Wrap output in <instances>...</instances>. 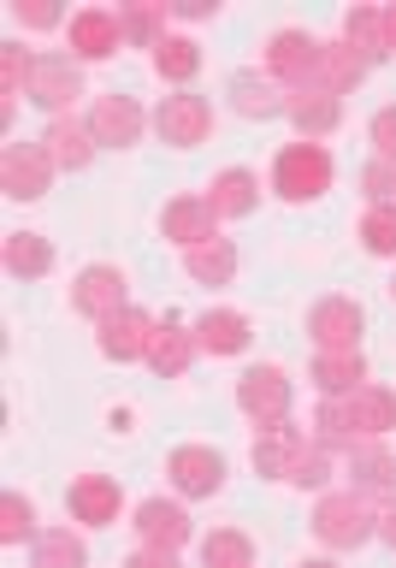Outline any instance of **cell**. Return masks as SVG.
Listing matches in <instances>:
<instances>
[{"label": "cell", "instance_id": "f35d334b", "mask_svg": "<svg viewBox=\"0 0 396 568\" xmlns=\"http://www.w3.org/2000/svg\"><path fill=\"white\" fill-rule=\"evenodd\" d=\"M12 18L24 30H60V24H71L65 7H53V0H12Z\"/></svg>", "mask_w": 396, "mask_h": 568}, {"label": "cell", "instance_id": "4dcf8cb0", "mask_svg": "<svg viewBox=\"0 0 396 568\" xmlns=\"http://www.w3.org/2000/svg\"><path fill=\"white\" fill-rule=\"evenodd\" d=\"M166 12L160 0H131V7H119V24H124V48H160L166 42Z\"/></svg>", "mask_w": 396, "mask_h": 568}, {"label": "cell", "instance_id": "4316f807", "mask_svg": "<svg viewBox=\"0 0 396 568\" xmlns=\"http://www.w3.org/2000/svg\"><path fill=\"white\" fill-rule=\"evenodd\" d=\"M0 261H7V273L12 278H48L53 273V243L42 237V231H7V248H0Z\"/></svg>", "mask_w": 396, "mask_h": 568}, {"label": "cell", "instance_id": "44dd1931", "mask_svg": "<svg viewBox=\"0 0 396 568\" xmlns=\"http://www.w3.org/2000/svg\"><path fill=\"white\" fill-rule=\"evenodd\" d=\"M308 379L319 397H349V390L367 385V355L362 349H314Z\"/></svg>", "mask_w": 396, "mask_h": 568}, {"label": "cell", "instance_id": "f546056e", "mask_svg": "<svg viewBox=\"0 0 396 568\" xmlns=\"http://www.w3.org/2000/svg\"><path fill=\"white\" fill-rule=\"evenodd\" d=\"M184 273H190L195 284H231V278H237V243H231V237H213V243L184 248Z\"/></svg>", "mask_w": 396, "mask_h": 568}, {"label": "cell", "instance_id": "f1b7e54d", "mask_svg": "<svg viewBox=\"0 0 396 568\" xmlns=\"http://www.w3.org/2000/svg\"><path fill=\"white\" fill-rule=\"evenodd\" d=\"M195 71H202V42H195V36H166V42L154 48V78L160 83L190 89Z\"/></svg>", "mask_w": 396, "mask_h": 568}, {"label": "cell", "instance_id": "4fadbf2b", "mask_svg": "<svg viewBox=\"0 0 396 568\" xmlns=\"http://www.w3.org/2000/svg\"><path fill=\"white\" fill-rule=\"evenodd\" d=\"M131 527H136V545H154V550H184L195 539V521L184 504H166V497H142L131 509Z\"/></svg>", "mask_w": 396, "mask_h": 568}, {"label": "cell", "instance_id": "d4e9b609", "mask_svg": "<svg viewBox=\"0 0 396 568\" xmlns=\"http://www.w3.org/2000/svg\"><path fill=\"white\" fill-rule=\"evenodd\" d=\"M248 337H255V326H248V314H237V308H207L202 320H195V344H202V355H243Z\"/></svg>", "mask_w": 396, "mask_h": 568}, {"label": "cell", "instance_id": "83f0119b", "mask_svg": "<svg viewBox=\"0 0 396 568\" xmlns=\"http://www.w3.org/2000/svg\"><path fill=\"white\" fill-rule=\"evenodd\" d=\"M367 71H373V65H367L362 53H355V48L344 42V36H337V42H326V53H319V78H314V83H319V89H332V95L344 101L349 89L367 78Z\"/></svg>", "mask_w": 396, "mask_h": 568}, {"label": "cell", "instance_id": "60d3db41", "mask_svg": "<svg viewBox=\"0 0 396 568\" xmlns=\"http://www.w3.org/2000/svg\"><path fill=\"white\" fill-rule=\"evenodd\" d=\"M367 136H373V160H390V166H396V101L373 113Z\"/></svg>", "mask_w": 396, "mask_h": 568}, {"label": "cell", "instance_id": "b9f144b4", "mask_svg": "<svg viewBox=\"0 0 396 568\" xmlns=\"http://www.w3.org/2000/svg\"><path fill=\"white\" fill-rule=\"evenodd\" d=\"M124 568H184V562H177V550H154V545H136L131 557H124Z\"/></svg>", "mask_w": 396, "mask_h": 568}, {"label": "cell", "instance_id": "5bb4252c", "mask_svg": "<svg viewBox=\"0 0 396 568\" xmlns=\"http://www.w3.org/2000/svg\"><path fill=\"white\" fill-rule=\"evenodd\" d=\"M65 509H71L78 527H113L124 515V486L113 474H78L71 491H65Z\"/></svg>", "mask_w": 396, "mask_h": 568}, {"label": "cell", "instance_id": "d6a6232c", "mask_svg": "<svg viewBox=\"0 0 396 568\" xmlns=\"http://www.w3.org/2000/svg\"><path fill=\"white\" fill-rule=\"evenodd\" d=\"M202 568H255V539L243 527H213L202 539Z\"/></svg>", "mask_w": 396, "mask_h": 568}, {"label": "cell", "instance_id": "6da1fadb", "mask_svg": "<svg viewBox=\"0 0 396 568\" xmlns=\"http://www.w3.org/2000/svg\"><path fill=\"white\" fill-rule=\"evenodd\" d=\"M308 527L326 550H362V545L379 539V509H373L362 491H319Z\"/></svg>", "mask_w": 396, "mask_h": 568}, {"label": "cell", "instance_id": "cb8c5ba5", "mask_svg": "<svg viewBox=\"0 0 396 568\" xmlns=\"http://www.w3.org/2000/svg\"><path fill=\"white\" fill-rule=\"evenodd\" d=\"M225 95L243 119H284V89L266 78V71H231Z\"/></svg>", "mask_w": 396, "mask_h": 568}, {"label": "cell", "instance_id": "5b68a950", "mask_svg": "<svg viewBox=\"0 0 396 568\" xmlns=\"http://www.w3.org/2000/svg\"><path fill=\"white\" fill-rule=\"evenodd\" d=\"M225 456L213 450V444H177V450L166 456V479L172 491L184 497V504H202V497H220L225 491Z\"/></svg>", "mask_w": 396, "mask_h": 568}, {"label": "cell", "instance_id": "7c38bea8", "mask_svg": "<svg viewBox=\"0 0 396 568\" xmlns=\"http://www.w3.org/2000/svg\"><path fill=\"white\" fill-rule=\"evenodd\" d=\"M65 48H71V60L89 65V60H113V53L124 48V24H119V12H106V7H83V12H71V24H65Z\"/></svg>", "mask_w": 396, "mask_h": 568}, {"label": "cell", "instance_id": "8992f818", "mask_svg": "<svg viewBox=\"0 0 396 568\" xmlns=\"http://www.w3.org/2000/svg\"><path fill=\"white\" fill-rule=\"evenodd\" d=\"M319 53H326V42L308 30H278L273 42H266L261 53V65H266V78H273L278 89H308L319 78Z\"/></svg>", "mask_w": 396, "mask_h": 568}, {"label": "cell", "instance_id": "603a6c76", "mask_svg": "<svg viewBox=\"0 0 396 568\" xmlns=\"http://www.w3.org/2000/svg\"><path fill=\"white\" fill-rule=\"evenodd\" d=\"M195 355H202V344H195V326L160 320V326H154V344H149V367L160 373V379H184V373L195 367Z\"/></svg>", "mask_w": 396, "mask_h": 568}, {"label": "cell", "instance_id": "1f68e13d", "mask_svg": "<svg viewBox=\"0 0 396 568\" xmlns=\"http://www.w3.org/2000/svg\"><path fill=\"white\" fill-rule=\"evenodd\" d=\"M344 42L362 53L367 65L390 60V53H385V12H379V7H349V12H344Z\"/></svg>", "mask_w": 396, "mask_h": 568}, {"label": "cell", "instance_id": "2e32d148", "mask_svg": "<svg viewBox=\"0 0 396 568\" xmlns=\"http://www.w3.org/2000/svg\"><path fill=\"white\" fill-rule=\"evenodd\" d=\"M284 119L296 124L302 142H319V136H332L337 124H344V101H337L332 89H319V83H308V89H284Z\"/></svg>", "mask_w": 396, "mask_h": 568}, {"label": "cell", "instance_id": "7bdbcfd3", "mask_svg": "<svg viewBox=\"0 0 396 568\" xmlns=\"http://www.w3.org/2000/svg\"><path fill=\"white\" fill-rule=\"evenodd\" d=\"M379 545L396 550V497H390V504H379Z\"/></svg>", "mask_w": 396, "mask_h": 568}, {"label": "cell", "instance_id": "3957f363", "mask_svg": "<svg viewBox=\"0 0 396 568\" xmlns=\"http://www.w3.org/2000/svg\"><path fill=\"white\" fill-rule=\"evenodd\" d=\"M291 403H296V379L284 367L273 362H261V367H243V379H237V408L255 426H273V420H291Z\"/></svg>", "mask_w": 396, "mask_h": 568}, {"label": "cell", "instance_id": "52a82bcc", "mask_svg": "<svg viewBox=\"0 0 396 568\" xmlns=\"http://www.w3.org/2000/svg\"><path fill=\"white\" fill-rule=\"evenodd\" d=\"M53 178H60V166L48 160L42 142H7V149H0V190H7L12 202H42L53 190Z\"/></svg>", "mask_w": 396, "mask_h": 568}, {"label": "cell", "instance_id": "e575fe53", "mask_svg": "<svg viewBox=\"0 0 396 568\" xmlns=\"http://www.w3.org/2000/svg\"><path fill=\"white\" fill-rule=\"evenodd\" d=\"M24 539H42V527H35V504L24 491H0V545H24Z\"/></svg>", "mask_w": 396, "mask_h": 568}, {"label": "cell", "instance_id": "7a4b0ae2", "mask_svg": "<svg viewBox=\"0 0 396 568\" xmlns=\"http://www.w3.org/2000/svg\"><path fill=\"white\" fill-rule=\"evenodd\" d=\"M332 154H326V142H284V149L273 154V195L278 202H291V207H302V202H319V195L332 190Z\"/></svg>", "mask_w": 396, "mask_h": 568}, {"label": "cell", "instance_id": "484cf974", "mask_svg": "<svg viewBox=\"0 0 396 568\" xmlns=\"http://www.w3.org/2000/svg\"><path fill=\"white\" fill-rule=\"evenodd\" d=\"M207 202L220 220H248V213L261 207V178L248 172V166H225L220 178L207 184Z\"/></svg>", "mask_w": 396, "mask_h": 568}, {"label": "cell", "instance_id": "836d02e7", "mask_svg": "<svg viewBox=\"0 0 396 568\" xmlns=\"http://www.w3.org/2000/svg\"><path fill=\"white\" fill-rule=\"evenodd\" d=\"M35 568H89V545L71 527H42V539H35Z\"/></svg>", "mask_w": 396, "mask_h": 568}, {"label": "cell", "instance_id": "f6af8a7d", "mask_svg": "<svg viewBox=\"0 0 396 568\" xmlns=\"http://www.w3.org/2000/svg\"><path fill=\"white\" fill-rule=\"evenodd\" d=\"M177 18H213V7H207V0H190V7H172Z\"/></svg>", "mask_w": 396, "mask_h": 568}, {"label": "cell", "instance_id": "ac0fdd59", "mask_svg": "<svg viewBox=\"0 0 396 568\" xmlns=\"http://www.w3.org/2000/svg\"><path fill=\"white\" fill-rule=\"evenodd\" d=\"M349 491H362L367 504L379 497V504H390L396 497V450L385 438H367L349 450Z\"/></svg>", "mask_w": 396, "mask_h": 568}, {"label": "cell", "instance_id": "277c9868", "mask_svg": "<svg viewBox=\"0 0 396 568\" xmlns=\"http://www.w3.org/2000/svg\"><path fill=\"white\" fill-rule=\"evenodd\" d=\"M154 136L166 142V149H202V142L213 136V101H207V95H190V89L160 95V106H154Z\"/></svg>", "mask_w": 396, "mask_h": 568}, {"label": "cell", "instance_id": "d590c367", "mask_svg": "<svg viewBox=\"0 0 396 568\" xmlns=\"http://www.w3.org/2000/svg\"><path fill=\"white\" fill-rule=\"evenodd\" d=\"M355 237H362V248H367L373 261H396V202L367 207V213H362V231H355Z\"/></svg>", "mask_w": 396, "mask_h": 568}, {"label": "cell", "instance_id": "ffe728a7", "mask_svg": "<svg viewBox=\"0 0 396 568\" xmlns=\"http://www.w3.org/2000/svg\"><path fill=\"white\" fill-rule=\"evenodd\" d=\"M42 149H48V160H53L60 172H83L89 160L101 154V142H95V131H89V119L65 113V119H48V131H42Z\"/></svg>", "mask_w": 396, "mask_h": 568}, {"label": "cell", "instance_id": "ee69618b", "mask_svg": "<svg viewBox=\"0 0 396 568\" xmlns=\"http://www.w3.org/2000/svg\"><path fill=\"white\" fill-rule=\"evenodd\" d=\"M385 12V53H396V7H379Z\"/></svg>", "mask_w": 396, "mask_h": 568}, {"label": "cell", "instance_id": "7402d4cb", "mask_svg": "<svg viewBox=\"0 0 396 568\" xmlns=\"http://www.w3.org/2000/svg\"><path fill=\"white\" fill-rule=\"evenodd\" d=\"M344 408H349V426H355V438H385V433H396V390L390 385H362V390H349L344 397Z\"/></svg>", "mask_w": 396, "mask_h": 568}, {"label": "cell", "instance_id": "8fae6325", "mask_svg": "<svg viewBox=\"0 0 396 568\" xmlns=\"http://www.w3.org/2000/svg\"><path fill=\"white\" fill-rule=\"evenodd\" d=\"M89 131H95V142H101V149H131V142H142V131H149V113H142V101L136 95H119V89H113V95H95V101H89Z\"/></svg>", "mask_w": 396, "mask_h": 568}, {"label": "cell", "instance_id": "bcb514c9", "mask_svg": "<svg viewBox=\"0 0 396 568\" xmlns=\"http://www.w3.org/2000/svg\"><path fill=\"white\" fill-rule=\"evenodd\" d=\"M296 568H337V562H332V557H302Z\"/></svg>", "mask_w": 396, "mask_h": 568}, {"label": "cell", "instance_id": "30bf717a", "mask_svg": "<svg viewBox=\"0 0 396 568\" xmlns=\"http://www.w3.org/2000/svg\"><path fill=\"white\" fill-rule=\"evenodd\" d=\"M362 332H367V308L355 296H319L308 308L314 349H362Z\"/></svg>", "mask_w": 396, "mask_h": 568}, {"label": "cell", "instance_id": "9a60e30c", "mask_svg": "<svg viewBox=\"0 0 396 568\" xmlns=\"http://www.w3.org/2000/svg\"><path fill=\"white\" fill-rule=\"evenodd\" d=\"M160 237L177 243V248L213 243L220 237V213H213L207 195H172V202L160 207Z\"/></svg>", "mask_w": 396, "mask_h": 568}, {"label": "cell", "instance_id": "8d00e7d4", "mask_svg": "<svg viewBox=\"0 0 396 568\" xmlns=\"http://www.w3.org/2000/svg\"><path fill=\"white\" fill-rule=\"evenodd\" d=\"M30 78H35V53L18 42H0V95L7 101L30 95Z\"/></svg>", "mask_w": 396, "mask_h": 568}, {"label": "cell", "instance_id": "ab89813d", "mask_svg": "<svg viewBox=\"0 0 396 568\" xmlns=\"http://www.w3.org/2000/svg\"><path fill=\"white\" fill-rule=\"evenodd\" d=\"M362 190H367V207L396 202V166H390V160H367V166H362Z\"/></svg>", "mask_w": 396, "mask_h": 568}, {"label": "cell", "instance_id": "ba28073f", "mask_svg": "<svg viewBox=\"0 0 396 568\" xmlns=\"http://www.w3.org/2000/svg\"><path fill=\"white\" fill-rule=\"evenodd\" d=\"M71 308H78L83 320H113L131 308V278L119 273L113 261H95V266H83L78 278H71Z\"/></svg>", "mask_w": 396, "mask_h": 568}, {"label": "cell", "instance_id": "e0dca14e", "mask_svg": "<svg viewBox=\"0 0 396 568\" xmlns=\"http://www.w3.org/2000/svg\"><path fill=\"white\" fill-rule=\"evenodd\" d=\"M154 326L160 320L154 314H142V308H124L113 320H101V332H95V349L106 355V362H149V344H154Z\"/></svg>", "mask_w": 396, "mask_h": 568}, {"label": "cell", "instance_id": "d6986e66", "mask_svg": "<svg viewBox=\"0 0 396 568\" xmlns=\"http://www.w3.org/2000/svg\"><path fill=\"white\" fill-rule=\"evenodd\" d=\"M308 450V433H302L296 420H273L255 433V450H248V462H255L261 479H291V462Z\"/></svg>", "mask_w": 396, "mask_h": 568}, {"label": "cell", "instance_id": "74e56055", "mask_svg": "<svg viewBox=\"0 0 396 568\" xmlns=\"http://www.w3.org/2000/svg\"><path fill=\"white\" fill-rule=\"evenodd\" d=\"M326 479H332V450H319V444L308 438V450L291 462V479H284V486H296V491H326Z\"/></svg>", "mask_w": 396, "mask_h": 568}, {"label": "cell", "instance_id": "7dc6e473", "mask_svg": "<svg viewBox=\"0 0 396 568\" xmlns=\"http://www.w3.org/2000/svg\"><path fill=\"white\" fill-rule=\"evenodd\" d=\"M390 302H396V278H390Z\"/></svg>", "mask_w": 396, "mask_h": 568}, {"label": "cell", "instance_id": "9c48e42d", "mask_svg": "<svg viewBox=\"0 0 396 568\" xmlns=\"http://www.w3.org/2000/svg\"><path fill=\"white\" fill-rule=\"evenodd\" d=\"M78 95H83L78 60H71V53H35V78H30L24 101H35L48 119H65L71 106H78Z\"/></svg>", "mask_w": 396, "mask_h": 568}]
</instances>
